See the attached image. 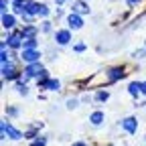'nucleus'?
Listing matches in <instances>:
<instances>
[{
  "instance_id": "6ab92c4d",
  "label": "nucleus",
  "mask_w": 146,
  "mask_h": 146,
  "mask_svg": "<svg viewBox=\"0 0 146 146\" xmlns=\"http://www.w3.org/2000/svg\"><path fill=\"white\" fill-rule=\"evenodd\" d=\"M108 98H110L108 91H98V96H96V100H98V102H108Z\"/></svg>"
},
{
  "instance_id": "c756f323",
  "label": "nucleus",
  "mask_w": 146,
  "mask_h": 146,
  "mask_svg": "<svg viewBox=\"0 0 146 146\" xmlns=\"http://www.w3.org/2000/svg\"><path fill=\"white\" fill-rule=\"evenodd\" d=\"M63 2H65V0H55V4H59V6H61Z\"/></svg>"
},
{
  "instance_id": "a211bd4d",
  "label": "nucleus",
  "mask_w": 146,
  "mask_h": 146,
  "mask_svg": "<svg viewBox=\"0 0 146 146\" xmlns=\"http://www.w3.org/2000/svg\"><path fill=\"white\" fill-rule=\"evenodd\" d=\"M23 49H36V39H35V36H31V39H25Z\"/></svg>"
},
{
  "instance_id": "a878e982",
  "label": "nucleus",
  "mask_w": 146,
  "mask_h": 146,
  "mask_svg": "<svg viewBox=\"0 0 146 146\" xmlns=\"http://www.w3.org/2000/svg\"><path fill=\"white\" fill-rule=\"evenodd\" d=\"M6 112H8V116H16V114H18V110H16V108H8Z\"/></svg>"
},
{
  "instance_id": "9b49d317",
  "label": "nucleus",
  "mask_w": 146,
  "mask_h": 146,
  "mask_svg": "<svg viewBox=\"0 0 146 146\" xmlns=\"http://www.w3.org/2000/svg\"><path fill=\"white\" fill-rule=\"evenodd\" d=\"M14 25H16L14 14H2V27H4L6 31H12V29H14Z\"/></svg>"
},
{
  "instance_id": "cd10ccee",
  "label": "nucleus",
  "mask_w": 146,
  "mask_h": 146,
  "mask_svg": "<svg viewBox=\"0 0 146 146\" xmlns=\"http://www.w3.org/2000/svg\"><path fill=\"white\" fill-rule=\"evenodd\" d=\"M138 2H140V0H128V4H130V6H136Z\"/></svg>"
},
{
  "instance_id": "dca6fc26",
  "label": "nucleus",
  "mask_w": 146,
  "mask_h": 146,
  "mask_svg": "<svg viewBox=\"0 0 146 146\" xmlns=\"http://www.w3.org/2000/svg\"><path fill=\"white\" fill-rule=\"evenodd\" d=\"M89 122L94 124V126H100L104 122V112H94V114L89 116Z\"/></svg>"
},
{
  "instance_id": "2eb2a0df",
  "label": "nucleus",
  "mask_w": 146,
  "mask_h": 146,
  "mask_svg": "<svg viewBox=\"0 0 146 146\" xmlns=\"http://www.w3.org/2000/svg\"><path fill=\"white\" fill-rule=\"evenodd\" d=\"M128 94H130L132 98H138V94H142V91H140V83L138 81H132L130 85H128Z\"/></svg>"
},
{
  "instance_id": "f8f14e48",
  "label": "nucleus",
  "mask_w": 146,
  "mask_h": 146,
  "mask_svg": "<svg viewBox=\"0 0 146 146\" xmlns=\"http://www.w3.org/2000/svg\"><path fill=\"white\" fill-rule=\"evenodd\" d=\"M43 89H49V91H59L61 89V81L59 79H47Z\"/></svg>"
},
{
  "instance_id": "412c9836",
  "label": "nucleus",
  "mask_w": 146,
  "mask_h": 146,
  "mask_svg": "<svg viewBox=\"0 0 146 146\" xmlns=\"http://www.w3.org/2000/svg\"><path fill=\"white\" fill-rule=\"evenodd\" d=\"M41 31H43V33H51V31H53L51 23H49V21H43V27H41Z\"/></svg>"
},
{
  "instance_id": "423d86ee",
  "label": "nucleus",
  "mask_w": 146,
  "mask_h": 146,
  "mask_svg": "<svg viewBox=\"0 0 146 146\" xmlns=\"http://www.w3.org/2000/svg\"><path fill=\"white\" fill-rule=\"evenodd\" d=\"M67 25H69V29H73V31H79V29L83 27V18H81V14L71 12V14L67 16Z\"/></svg>"
},
{
  "instance_id": "0eeeda50",
  "label": "nucleus",
  "mask_w": 146,
  "mask_h": 146,
  "mask_svg": "<svg viewBox=\"0 0 146 146\" xmlns=\"http://www.w3.org/2000/svg\"><path fill=\"white\" fill-rule=\"evenodd\" d=\"M43 73V65L36 61V63H29L27 67H25V75L27 77H39Z\"/></svg>"
},
{
  "instance_id": "4468645a",
  "label": "nucleus",
  "mask_w": 146,
  "mask_h": 146,
  "mask_svg": "<svg viewBox=\"0 0 146 146\" xmlns=\"http://www.w3.org/2000/svg\"><path fill=\"white\" fill-rule=\"evenodd\" d=\"M36 33H39V29H36V27H33V25H25V27H23V35H25V39L36 36Z\"/></svg>"
},
{
  "instance_id": "ddd939ff",
  "label": "nucleus",
  "mask_w": 146,
  "mask_h": 146,
  "mask_svg": "<svg viewBox=\"0 0 146 146\" xmlns=\"http://www.w3.org/2000/svg\"><path fill=\"white\" fill-rule=\"evenodd\" d=\"M39 8H41V4H39V2H33V0H29L27 6H25V12L35 16V14H39Z\"/></svg>"
},
{
  "instance_id": "f257e3e1",
  "label": "nucleus",
  "mask_w": 146,
  "mask_h": 146,
  "mask_svg": "<svg viewBox=\"0 0 146 146\" xmlns=\"http://www.w3.org/2000/svg\"><path fill=\"white\" fill-rule=\"evenodd\" d=\"M10 138V140H23L25 138V134L21 132V130H16L14 126H10V124H6V120L2 122V138Z\"/></svg>"
},
{
  "instance_id": "1a4fd4ad",
  "label": "nucleus",
  "mask_w": 146,
  "mask_h": 146,
  "mask_svg": "<svg viewBox=\"0 0 146 146\" xmlns=\"http://www.w3.org/2000/svg\"><path fill=\"white\" fill-rule=\"evenodd\" d=\"M71 12H77V14H87L89 12V6L85 0H75V2L71 4Z\"/></svg>"
},
{
  "instance_id": "aec40b11",
  "label": "nucleus",
  "mask_w": 146,
  "mask_h": 146,
  "mask_svg": "<svg viewBox=\"0 0 146 146\" xmlns=\"http://www.w3.org/2000/svg\"><path fill=\"white\" fill-rule=\"evenodd\" d=\"M39 16H49V6H47V4H41V8H39Z\"/></svg>"
},
{
  "instance_id": "6e6552de",
  "label": "nucleus",
  "mask_w": 146,
  "mask_h": 146,
  "mask_svg": "<svg viewBox=\"0 0 146 146\" xmlns=\"http://www.w3.org/2000/svg\"><path fill=\"white\" fill-rule=\"evenodd\" d=\"M122 128H124L128 134H134V132L138 130V120H136V118H132V116H128V118H124V120H122Z\"/></svg>"
},
{
  "instance_id": "f3484780",
  "label": "nucleus",
  "mask_w": 146,
  "mask_h": 146,
  "mask_svg": "<svg viewBox=\"0 0 146 146\" xmlns=\"http://www.w3.org/2000/svg\"><path fill=\"white\" fill-rule=\"evenodd\" d=\"M14 89H16L21 96H27V94H29V87H27V83H23V79L16 83V87H14Z\"/></svg>"
},
{
  "instance_id": "4be33fe9",
  "label": "nucleus",
  "mask_w": 146,
  "mask_h": 146,
  "mask_svg": "<svg viewBox=\"0 0 146 146\" xmlns=\"http://www.w3.org/2000/svg\"><path fill=\"white\" fill-rule=\"evenodd\" d=\"M77 104H79V102H77L75 98H73V100H67V110H75Z\"/></svg>"
},
{
  "instance_id": "c85d7f7f",
  "label": "nucleus",
  "mask_w": 146,
  "mask_h": 146,
  "mask_svg": "<svg viewBox=\"0 0 146 146\" xmlns=\"http://www.w3.org/2000/svg\"><path fill=\"white\" fill-rule=\"evenodd\" d=\"M73 146H87L85 142H77V144H73Z\"/></svg>"
},
{
  "instance_id": "5701e85b",
  "label": "nucleus",
  "mask_w": 146,
  "mask_h": 146,
  "mask_svg": "<svg viewBox=\"0 0 146 146\" xmlns=\"http://www.w3.org/2000/svg\"><path fill=\"white\" fill-rule=\"evenodd\" d=\"M6 10H8V0H0V12L6 14Z\"/></svg>"
},
{
  "instance_id": "9d476101",
  "label": "nucleus",
  "mask_w": 146,
  "mask_h": 146,
  "mask_svg": "<svg viewBox=\"0 0 146 146\" xmlns=\"http://www.w3.org/2000/svg\"><path fill=\"white\" fill-rule=\"evenodd\" d=\"M124 75H126V73H124V67H114V69L108 71L106 79H108V81H118V79H122Z\"/></svg>"
},
{
  "instance_id": "20e7f679",
  "label": "nucleus",
  "mask_w": 146,
  "mask_h": 146,
  "mask_svg": "<svg viewBox=\"0 0 146 146\" xmlns=\"http://www.w3.org/2000/svg\"><path fill=\"white\" fill-rule=\"evenodd\" d=\"M2 77L4 79H18V71H16L14 63H10V61L2 63Z\"/></svg>"
},
{
  "instance_id": "393cba45",
  "label": "nucleus",
  "mask_w": 146,
  "mask_h": 146,
  "mask_svg": "<svg viewBox=\"0 0 146 146\" xmlns=\"http://www.w3.org/2000/svg\"><path fill=\"white\" fill-rule=\"evenodd\" d=\"M73 49H75L77 53H81V51L85 49V45H83V43H77V45H75V47H73Z\"/></svg>"
},
{
  "instance_id": "39448f33",
  "label": "nucleus",
  "mask_w": 146,
  "mask_h": 146,
  "mask_svg": "<svg viewBox=\"0 0 146 146\" xmlns=\"http://www.w3.org/2000/svg\"><path fill=\"white\" fill-rule=\"evenodd\" d=\"M71 41V29H59L55 33V43L57 45H67Z\"/></svg>"
},
{
  "instance_id": "7ed1b4c3",
  "label": "nucleus",
  "mask_w": 146,
  "mask_h": 146,
  "mask_svg": "<svg viewBox=\"0 0 146 146\" xmlns=\"http://www.w3.org/2000/svg\"><path fill=\"white\" fill-rule=\"evenodd\" d=\"M21 57H23V61L29 65V63H36V61H39V59H41V53L36 51V49H23V55H21Z\"/></svg>"
},
{
  "instance_id": "bb28decb",
  "label": "nucleus",
  "mask_w": 146,
  "mask_h": 146,
  "mask_svg": "<svg viewBox=\"0 0 146 146\" xmlns=\"http://www.w3.org/2000/svg\"><path fill=\"white\" fill-rule=\"evenodd\" d=\"M140 91H142V94L146 96V81H144V83H140Z\"/></svg>"
},
{
  "instance_id": "b1692460",
  "label": "nucleus",
  "mask_w": 146,
  "mask_h": 146,
  "mask_svg": "<svg viewBox=\"0 0 146 146\" xmlns=\"http://www.w3.org/2000/svg\"><path fill=\"white\" fill-rule=\"evenodd\" d=\"M45 144H47V140H45V138H36L31 146H45Z\"/></svg>"
},
{
  "instance_id": "f03ea898",
  "label": "nucleus",
  "mask_w": 146,
  "mask_h": 146,
  "mask_svg": "<svg viewBox=\"0 0 146 146\" xmlns=\"http://www.w3.org/2000/svg\"><path fill=\"white\" fill-rule=\"evenodd\" d=\"M6 43H8L10 49H23V43H25V35H23V31H14L12 35H8Z\"/></svg>"
}]
</instances>
